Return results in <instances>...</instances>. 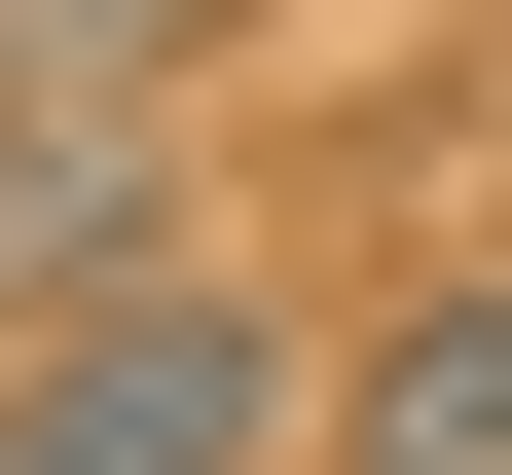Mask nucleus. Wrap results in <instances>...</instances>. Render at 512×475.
<instances>
[{
  "instance_id": "obj_1",
  "label": "nucleus",
  "mask_w": 512,
  "mask_h": 475,
  "mask_svg": "<svg viewBox=\"0 0 512 475\" xmlns=\"http://www.w3.org/2000/svg\"><path fill=\"white\" fill-rule=\"evenodd\" d=\"M0 475H330V366H293L220 256H110V293L0 329Z\"/></svg>"
},
{
  "instance_id": "obj_2",
  "label": "nucleus",
  "mask_w": 512,
  "mask_h": 475,
  "mask_svg": "<svg viewBox=\"0 0 512 475\" xmlns=\"http://www.w3.org/2000/svg\"><path fill=\"white\" fill-rule=\"evenodd\" d=\"M330 475H512V256H439V293L330 366Z\"/></svg>"
},
{
  "instance_id": "obj_3",
  "label": "nucleus",
  "mask_w": 512,
  "mask_h": 475,
  "mask_svg": "<svg viewBox=\"0 0 512 475\" xmlns=\"http://www.w3.org/2000/svg\"><path fill=\"white\" fill-rule=\"evenodd\" d=\"M147 147H183V110H0V329L147 256Z\"/></svg>"
},
{
  "instance_id": "obj_4",
  "label": "nucleus",
  "mask_w": 512,
  "mask_h": 475,
  "mask_svg": "<svg viewBox=\"0 0 512 475\" xmlns=\"http://www.w3.org/2000/svg\"><path fill=\"white\" fill-rule=\"evenodd\" d=\"M220 0H0V110H183Z\"/></svg>"
}]
</instances>
